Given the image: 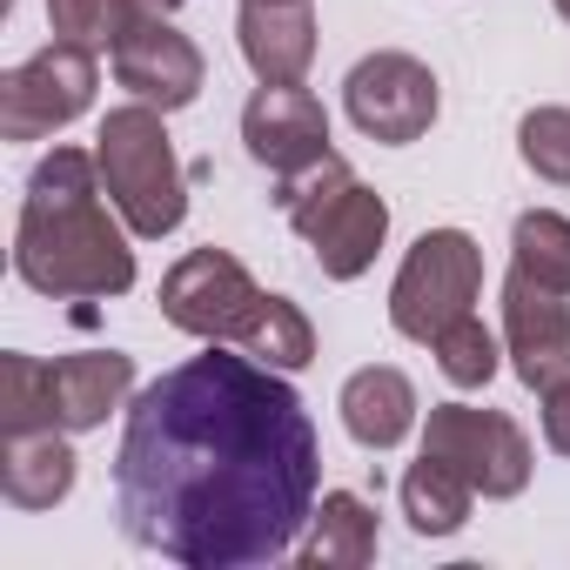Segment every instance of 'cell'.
I'll return each instance as SVG.
<instances>
[{
	"mask_svg": "<svg viewBox=\"0 0 570 570\" xmlns=\"http://www.w3.org/2000/svg\"><path fill=\"white\" fill-rule=\"evenodd\" d=\"M316 483L323 456L303 396L235 350H208L148 383L115 456L128 543L188 570L289 557L316 510Z\"/></svg>",
	"mask_w": 570,
	"mask_h": 570,
	"instance_id": "obj_1",
	"label": "cell"
},
{
	"mask_svg": "<svg viewBox=\"0 0 570 570\" xmlns=\"http://www.w3.org/2000/svg\"><path fill=\"white\" fill-rule=\"evenodd\" d=\"M95 168L101 161H88L75 148H55L28 181L14 268L41 296H115L135 282V255L95 202Z\"/></svg>",
	"mask_w": 570,
	"mask_h": 570,
	"instance_id": "obj_2",
	"label": "cell"
},
{
	"mask_svg": "<svg viewBox=\"0 0 570 570\" xmlns=\"http://www.w3.org/2000/svg\"><path fill=\"white\" fill-rule=\"evenodd\" d=\"M101 181L115 195V208L128 215L135 235H168L181 222V175L161 135V115L148 108H121L101 121Z\"/></svg>",
	"mask_w": 570,
	"mask_h": 570,
	"instance_id": "obj_3",
	"label": "cell"
},
{
	"mask_svg": "<svg viewBox=\"0 0 570 570\" xmlns=\"http://www.w3.org/2000/svg\"><path fill=\"white\" fill-rule=\"evenodd\" d=\"M476 296V242L456 228H436L416 242V255L396 275V330L416 343H436L456 316H470Z\"/></svg>",
	"mask_w": 570,
	"mask_h": 570,
	"instance_id": "obj_4",
	"label": "cell"
},
{
	"mask_svg": "<svg viewBox=\"0 0 570 570\" xmlns=\"http://www.w3.org/2000/svg\"><path fill=\"white\" fill-rule=\"evenodd\" d=\"M316 188H323V202L296 195V202H282V208H289V222L316 242V255H323V268H330V275H356V268L376 255V242H383L390 215H383V202H376V195H363V188L350 181V168H343L336 155H323V161H316Z\"/></svg>",
	"mask_w": 570,
	"mask_h": 570,
	"instance_id": "obj_5",
	"label": "cell"
},
{
	"mask_svg": "<svg viewBox=\"0 0 570 570\" xmlns=\"http://www.w3.org/2000/svg\"><path fill=\"white\" fill-rule=\"evenodd\" d=\"M88 95H95V55L75 41H55L48 55H35L28 68L0 81V128L14 141L55 135L61 121H75L88 108Z\"/></svg>",
	"mask_w": 570,
	"mask_h": 570,
	"instance_id": "obj_6",
	"label": "cell"
},
{
	"mask_svg": "<svg viewBox=\"0 0 570 570\" xmlns=\"http://www.w3.org/2000/svg\"><path fill=\"white\" fill-rule=\"evenodd\" d=\"M161 309H168V323L188 330V336H248L262 296L248 289V275H242L228 255L195 248V255L161 282Z\"/></svg>",
	"mask_w": 570,
	"mask_h": 570,
	"instance_id": "obj_7",
	"label": "cell"
},
{
	"mask_svg": "<svg viewBox=\"0 0 570 570\" xmlns=\"http://www.w3.org/2000/svg\"><path fill=\"white\" fill-rule=\"evenodd\" d=\"M350 115L376 141H416L436 121V81L410 55H376L350 75Z\"/></svg>",
	"mask_w": 570,
	"mask_h": 570,
	"instance_id": "obj_8",
	"label": "cell"
},
{
	"mask_svg": "<svg viewBox=\"0 0 570 570\" xmlns=\"http://www.w3.org/2000/svg\"><path fill=\"white\" fill-rule=\"evenodd\" d=\"M430 456L456 463L470 483H483L490 497H510L523 483V436L503 416H476V410H436L430 416Z\"/></svg>",
	"mask_w": 570,
	"mask_h": 570,
	"instance_id": "obj_9",
	"label": "cell"
},
{
	"mask_svg": "<svg viewBox=\"0 0 570 570\" xmlns=\"http://www.w3.org/2000/svg\"><path fill=\"white\" fill-rule=\"evenodd\" d=\"M503 309H510V343H517V370L530 390H557L570 376V316L557 303V289H543L537 275H510L503 282Z\"/></svg>",
	"mask_w": 570,
	"mask_h": 570,
	"instance_id": "obj_10",
	"label": "cell"
},
{
	"mask_svg": "<svg viewBox=\"0 0 570 570\" xmlns=\"http://www.w3.org/2000/svg\"><path fill=\"white\" fill-rule=\"evenodd\" d=\"M323 108L296 88V81H268L255 101H248V148L255 161L282 168V175H296V168H316L323 161Z\"/></svg>",
	"mask_w": 570,
	"mask_h": 570,
	"instance_id": "obj_11",
	"label": "cell"
},
{
	"mask_svg": "<svg viewBox=\"0 0 570 570\" xmlns=\"http://www.w3.org/2000/svg\"><path fill=\"white\" fill-rule=\"evenodd\" d=\"M115 75H121V88H135L141 101H161V108H181V101H195V88H202L195 48H188L175 28H161V21H135V28L121 35Z\"/></svg>",
	"mask_w": 570,
	"mask_h": 570,
	"instance_id": "obj_12",
	"label": "cell"
},
{
	"mask_svg": "<svg viewBox=\"0 0 570 570\" xmlns=\"http://www.w3.org/2000/svg\"><path fill=\"white\" fill-rule=\"evenodd\" d=\"M242 48H248L255 75L296 81L309 68V8L303 0H248L242 8Z\"/></svg>",
	"mask_w": 570,
	"mask_h": 570,
	"instance_id": "obj_13",
	"label": "cell"
},
{
	"mask_svg": "<svg viewBox=\"0 0 570 570\" xmlns=\"http://www.w3.org/2000/svg\"><path fill=\"white\" fill-rule=\"evenodd\" d=\"M135 363L121 350H95V356H68L55 363V403H61V423L68 430H95L108 416V403L128 390Z\"/></svg>",
	"mask_w": 570,
	"mask_h": 570,
	"instance_id": "obj_14",
	"label": "cell"
},
{
	"mask_svg": "<svg viewBox=\"0 0 570 570\" xmlns=\"http://www.w3.org/2000/svg\"><path fill=\"white\" fill-rule=\"evenodd\" d=\"M410 410H416V396H410V383H403L396 370H363V376H350V390H343L350 436H356V443H376V450H390V443L410 430Z\"/></svg>",
	"mask_w": 570,
	"mask_h": 570,
	"instance_id": "obj_15",
	"label": "cell"
},
{
	"mask_svg": "<svg viewBox=\"0 0 570 570\" xmlns=\"http://www.w3.org/2000/svg\"><path fill=\"white\" fill-rule=\"evenodd\" d=\"M8 497L14 503H28V510H41V503H55V497H68V483H75V456H68V443L55 436V430H35V436H14V456H8Z\"/></svg>",
	"mask_w": 570,
	"mask_h": 570,
	"instance_id": "obj_16",
	"label": "cell"
},
{
	"mask_svg": "<svg viewBox=\"0 0 570 570\" xmlns=\"http://www.w3.org/2000/svg\"><path fill=\"white\" fill-rule=\"evenodd\" d=\"M0 390H8V436H35V430H55L61 423V403H55V363H35V356H8L0 363Z\"/></svg>",
	"mask_w": 570,
	"mask_h": 570,
	"instance_id": "obj_17",
	"label": "cell"
},
{
	"mask_svg": "<svg viewBox=\"0 0 570 570\" xmlns=\"http://www.w3.org/2000/svg\"><path fill=\"white\" fill-rule=\"evenodd\" d=\"M403 497H410V523H416V530H456V523H463L470 476H463L456 463H443V456L423 450V463H416V476L403 483Z\"/></svg>",
	"mask_w": 570,
	"mask_h": 570,
	"instance_id": "obj_18",
	"label": "cell"
},
{
	"mask_svg": "<svg viewBox=\"0 0 570 570\" xmlns=\"http://www.w3.org/2000/svg\"><path fill=\"white\" fill-rule=\"evenodd\" d=\"M55 35L75 48H121V35L135 28V0H48Z\"/></svg>",
	"mask_w": 570,
	"mask_h": 570,
	"instance_id": "obj_19",
	"label": "cell"
},
{
	"mask_svg": "<svg viewBox=\"0 0 570 570\" xmlns=\"http://www.w3.org/2000/svg\"><path fill=\"white\" fill-rule=\"evenodd\" d=\"M517 268L543 289H570V222L563 215H523L517 222Z\"/></svg>",
	"mask_w": 570,
	"mask_h": 570,
	"instance_id": "obj_20",
	"label": "cell"
},
{
	"mask_svg": "<svg viewBox=\"0 0 570 570\" xmlns=\"http://www.w3.org/2000/svg\"><path fill=\"white\" fill-rule=\"evenodd\" d=\"M248 356H268L275 370H303L309 363V330H303V316L282 303V296H268L262 309H255V323H248Z\"/></svg>",
	"mask_w": 570,
	"mask_h": 570,
	"instance_id": "obj_21",
	"label": "cell"
},
{
	"mask_svg": "<svg viewBox=\"0 0 570 570\" xmlns=\"http://www.w3.org/2000/svg\"><path fill=\"white\" fill-rule=\"evenodd\" d=\"M436 350H443L450 383H490V370H497V343H490V330H483L476 316H456V323L436 336Z\"/></svg>",
	"mask_w": 570,
	"mask_h": 570,
	"instance_id": "obj_22",
	"label": "cell"
},
{
	"mask_svg": "<svg viewBox=\"0 0 570 570\" xmlns=\"http://www.w3.org/2000/svg\"><path fill=\"white\" fill-rule=\"evenodd\" d=\"M523 161L543 168L550 181H570V115L563 108H543L523 121Z\"/></svg>",
	"mask_w": 570,
	"mask_h": 570,
	"instance_id": "obj_23",
	"label": "cell"
},
{
	"mask_svg": "<svg viewBox=\"0 0 570 570\" xmlns=\"http://www.w3.org/2000/svg\"><path fill=\"white\" fill-rule=\"evenodd\" d=\"M543 430H550V443H557V450H570V383H557V390H550Z\"/></svg>",
	"mask_w": 570,
	"mask_h": 570,
	"instance_id": "obj_24",
	"label": "cell"
},
{
	"mask_svg": "<svg viewBox=\"0 0 570 570\" xmlns=\"http://www.w3.org/2000/svg\"><path fill=\"white\" fill-rule=\"evenodd\" d=\"M557 14H563V21H570V0H557Z\"/></svg>",
	"mask_w": 570,
	"mask_h": 570,
	"instance_id": "obj_25",
	"label": "cell"
},
{
	"mask_svg": "<svg viewBox=\"0 0 570 570\" xmlns=\"http://www.w3.org/2000/svg\"><path fill=\"white\" fill-rule=\"evenodd\" d=\"M155 8H181V0H155Z\"/></svg>",
	"mask_w": 570,
	"mask_h": 570,
	"instance_id": "obj_26",
	"label": "cell"
}]
</instances>
